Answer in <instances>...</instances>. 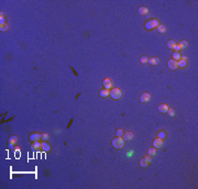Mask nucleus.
I'll list each match as a JSON object with an SVG mask.
<instances>
[{
    "label": "nucleus",
    "mask_w": 198,
    "mask_h": 189,
    "mask_svg": "<svg viewBox=\"0 0 198 189\" xmlns=\"http://www.w3.org/2000/svg\"><path fill=\"white\" fill-rule=\"evenodd\" d=\"M175 46H176V42H175V41H173V40H168V41H167V47H168V48L174 50Z\"/></svg>",
    "instance_id": "18"
},
{
    "label": "nucleus",
    "mask_w": 198,
    "mask_h": 189,
    "mask_svg": "<svg viewBox=\"0 0 198 189\" xmlns=\"http://www.w3.org/2000/svg\"><path fill=\"white\" fill-rule=\"evenodd\" d=\"M116 134H117V136L122 137V136H123V134H124V132H123V130H122V129H118L117 131H116Z\"/></svg>",
    "instance_id": "25"
},
{
    "label": "nucleus",
    "mask_w": 198,
    "mask_h": 189,
    "mask_svg": "<svg viewBox=\"0 0 198 189\" xmlns=\"http://www.w3.org/2000/svg\"><path fill=\"white\" fill-rule=\"evenodd\" d=\"M158 31L160 32V33H165L166 32V26L164 25V24H158Z\"/></svg>",
    "instance_id": "20"
},
{
    "label": "nucleus",
    "mask_w": 198,
    "mask_h": 189,
    "mask_svg": "<svg viewBox=\"0 0 198 189\" xmlns=\"http://www.w3.org/2000/svg\"><path fill=\"white\" fill-rule=\"evenodd\" d=\"M99 96L103 97V98H107L108 96H110V91L108 89H101L99 91Z\"/></svg>",
    "instance_id": "13"
},
{
    "label": "nucleus",
    "mask_w": 198,
    "mask_h": 189,
    "mask_svg": "<svg viewBox=\"0 0 198 189\" xmlns=\"http://www.w3.org/2000/svg\"><path fill=\"white\" fill-rule=\"evenodd\" d=\"M167 66H168L169 69H172V70H175L177 69V60H169L168 62H167Z\"/></svg>",
    "instance_id": "6"
},
{
    "label": "nucleus",
    "mask_w": 198,
    "mask_h": 189,
    "mask_svg": "<svg viewBox=\"0 0 198 189\" xmlns=\"http://www.w3.org/2000/svg\"><path fill=\"white\" fill-rule=\"evenodd\" d=\"M150 99H151V95L150 93H148V92L142 93L141 97H140L141 102H148V101H150Z\"/></svg>",
    "instance_id": "8"
},
{
    "label": "nucleus",
    "mask_w": 198,
    "mask_h": 189,
    "mask_svg": "<svg viewBox=\"0 0 198 189\" xmlns=\"http://www.w3.org/2000/svg\"><path fill=\"white\" fill-rule=\"evenodd\" d=\"M140 62L142 63V64H145V63L149 62V57L148 56H142V57L140 58Z\"/></svg>",
    "instance_id": "26"
},
{
    "label": "nucleus",
    "mask_w": 198,
    "mask_h": 189,
    "mask_svg": "<svg viewBox=\"0 0 198 189\" xmlns=\"http://www.w3.org/2000/svg\"><path fill=\"white\" fill-rule=\"evenodd\" d=\"M151 162H152V157H151L150 155L145 156V157H143L140 160V166L141 167H148V166L151 164Z\"/></svg>",
    "instance_id": "4"
},
{
    "label": "nucleus",
    "mask_w": 198,
    "mask_h": 189,
    "mask_svg": "<svg viewBox=\"0 0 198 189\" xmlns=\"http://www.w3.org/2000/svg\"><path fill=\"white\" fill-rule=\"evenodd\" d=\"M42 151H44V152H50L51 151V145L50 144H48L46 142H43L42 143Z\"/></svg>",
    "instance_id": "16"
},
{
    "label": "nucleus",
    "mask_w": 198,
    "mask_h": 189,
    "mask_svg": "<svg viewBox=\"0 0 198 189\" xmlns=\"http://www.w3.org/2000/svg\"><path fill=\"white\" fill-rule=\"evenodd\" d=\"M151 65H158L160 63V58L158 57H152V58H149V62Z\"/></svg>",
    "instance_id": "17"
},
{
    "label": "nucleus",
    "mask_w": 198,
    "mask_h": 189,
    "mask_svg": "<svg viewBox=\"0 0 198 189\" xmlns=\"http://www.w3.org/2000/svg\"><path fill=\"white\" fill-rule=\"evenodd\" d=\"M177 66H179V67H186L187 66V58L186 57H182L181 60L177 62Z\"/></svg>",
    "instance_id": "12"
},
{
    "label": "nucleus",
    "mask_w": 198,
    "mask_h": 189,
    "mask_svg": "<svg viewBox=\"0 0 198 189\" xmlns=\"http://www.w3.org/2000/svg\"><path fill=\"white\" fill-rule=\"evenodd\" d=\"M153 147H155V148H161V147H163V140H161V139H155L154 141H153Z\"/></svg>",
    "instance_id": "7"
},
{
    "label": "nucleus",
    "mask_w": 198,
    "mask_h": 189,
    "mask_svg": "<svg viewBox=\"0 0 198 189\" xmlns=\"http://www.w3.org/2000/svg\"><path fill=\"white\" fill-rule=\"evenodd\" d=\"M41 137H42V134H40V133H32L31 135H30V140H31V141H33V142L40 141Z\"/></svg>",
    "instance_id": "9"
},
{
    "label": "nucleus",
    "mask_w": 198,
    "mask_h": 189,
    "mask_svg": "<svg viewBox=\"0 0 198 189\" xmlns=\"http://www.w3.org/2000/svg\"><path fill=\"white\" fill-rule=\"evenodd\" d=\"M32 148H33L34 151H36V150H40L41 147H42V143H41L40 141H35V142H33L32 143V146H31Z\"/></svg>",
    "instance_id": "15"
},
{
    "label": "nucleus",
    "mask_w": 198,
    "mask_h": 189,
    "mask_svg": "<svg viewBox=\"0 0 198 189\" xmlns=\"http://www.w3.org/2000/svg\"><path fill=\"white\" fill-rule=\"evenodd\" d=\"M148 154L152 157V156H155V154H156V148L155 147H150L148 150Z\"/></svg>",
    "instance_id": "22"
},
{
    "label": "nucleus",
    "mask_w": 198,
    "mask_h": 189,
    "mask_svg": "<svg viewBox=\"0 0 198 189\" xmlns=\"http://www.w3.org/2000/svg\"><path fill=\"white\" fill-rule=\"evenodd\" d=\"M112 146H113L115 148H118V150L122 148V147L124 146V140H123V137H120V136L115 137V139L112 140Z\"/></svg>",
    "instance_id": "1"
},
{
    "label": "nucleus",
    "mask_w": 198,
    "mask_h": 189,
    "mask_svg": "<svg viewBox=\"0 0 198 189\" xmlns=\"http://www.w3.org/2000/svg\"><path fill=\"white\" fill-rule=\"evenodd\" d=\"M182 57H183V56H182L181 52H174V53H173V60H179Z\"/></svg>",
    "instance_id": "21"
},
{
    "label": "nucleus",
    "mask_w": 198,
    "mask_h": 189,
    "mask_svg": "<svg viewBox=\"0 0 198 189\" xmlns=\"http://www.w3.org/2000/svg\"><path fill=\"white\" fill-rule=\"evenodd\" d=\"M17 141H18V137L16 136V135H12V136L9 139V144L10 145H13V144L17 143Z\"/></svg>",
    "instance_id": "24"
},
{
    "label": "nucleus",
    "mask_w": 198,
    "mask_h": 189,
    "mask_svg": "<svg viewBox=\"0 0 198 189\" xmlns=\"http://www.w3.org/2000/svg\"><path fill=\"white\" fill-rule=\"evenodd\" d=\"M158 109V111H160L161 113H167V111H168L169 108L167 107V105H160Z\"/></svg>",
    "instance_id": "14"
},
{
    "label": "nucleus",
    "mask_w": 198,
    "mask_h": 189,
    "mask_svg": "<svg viewBox=\"0 0 198 189\" xmlns=\"http://www.w3.org/2000/svg\"><path fill=\"white\" fill-rule=\"evenodd\" d=\"M138 12H139V15H148V13H149V9L146 7H144V6H141V7H139Z\"/></svg>",
    "instance_id": "10"
},
{
    "label": "nucleus",
    "mask_w": 198,
    "mask_h": 189,
    "mask_svg": "<svg viewBox=\"0 0 198 189\" xmlns=\"http://www.w3.org/2000/svg\"><path fill=\"white\" fill-rule=\"evenodd\" d=\"M166 132L165 131H163V130H161L160 132L158 133V139H161V140H164V139H166Z\"/></svg>",
    "instance_id": "19"
},
{
    "label": "nucleus",
    "mask_w": 198,
    "mask_h": 189,
    "mask_svg": "<svg viewBox=\"0 0 198 189\" xmlns=\"http://www.w3.org/2000/svg\"><path fill=\"white\" fill-rule=\"evenodd\" d=\"M158 24H160V22L158 21L156 19H152V20H149L148 22L145 23V29L146 30H153L155 29V28H158Z\"/></svg>",
    "instance_id": "2"
},
{
    "label": "nucleus",
    "mask_w": 198,
    "mask_h": 189,
    "mask_svg": "<svg viewBox=\"0 0 198 189\" xmlns=\"http://www.w3.org/2000/svg\"><path fill=\"white\" fill-rule=\"evenodd\" d=\"M0 30H1V31H7V30H8V25H7L6 23H1Z\"/></svg>",
    "instance_id": "29"
},
{
    "label": "nucleus",
    "mask_w": 198,
    "mask_h": 189,
    "mask_svg": "<svg viewBox=\"0 0 198 189\" xmlns=\"http://www.w3.org/2000/svg\"><path fill=\"white\" fill-rule=\"evenodd\" d=\"M167 114H168L169 117H174V115H175V110H174V109H168Z\"/></svg>",
    "instance_id": "28"
},
{
    "label": "nucleus",
    "mask_w": 198,
    "mask_h": 189,
    "mask_svg": "<svg viewBox=\"0 0 198 189\" xmlns=\"http://www.w3.org/2000/svg\"><path fill=\"white\" fill-rule=\"evenodd\" d=\"M178 45H179V47H181L182 50H184V48H187V46H188V42L187 41H181V42H178Z\"/></svg>",
    "instance_id": "23"
},
{
    "label": "nucleus",
    "mask_w": 198,
    "mask_h": 189,
    "mask_svg": "<svg viewBox=\"0 0 198 189\" xmlns=\"http://www.w3.org/2000/svg\"><path fill=\"white\" fill-rule=\"evenodd\" d=\"M48 139H50V136H48V133H43V134H42V137H41V140H43L44 142H46V141H48Z\"/></svg>",
    "instance_id": "27"
},
{
    "label": "nucleus",
    "mask_w": 198,
    "mask_h": 189,
    "mask_svg": "<svg viewBox=\"0 0 198 189\" xmlns=\"http://www.w3.org/2000/svg\"><path fill=\"white\" fill-rule=\"evenodd\" d=\"M181 50H182V48L179 47V45H177V44H176V46L174 47V51H175V52H179Z\"/></svg>",
    "instance_id": "31"
},
{
    "label": "nucleus",
    "mask_w": 198,
    "mask_h": 189,
    "mask_svg": "<svg viewBox=\"0 0 198 189\" xmlns=\"http://www.w3.org/2000/svg\"><path fill=\"white\" fill-rule=\"evenodd\" d=\"M123 140L124 141H131L132 139L134 137V135H133V133L132 132H126V133L123 134Z\"/></svg>",
    "instance_id": "11"
},
{
    "label": "nucleus",
    "mask_w": 198,
    "mask_h": 189,
    "mask_svg": "<svg viewBox=\"0 0 198 189\" xmlns=\"http://www.w3.org/2000/svg\"><path fill=\"white\" fill-rule=\"evenodd\" d=\"M103 87H105V89H108V90H110V89H112L113 83H112V80H111L110 78H106L105 80L103 82Z\"/></svg>",
    "instance_id": "5"
},
{
    "label": "nucleus",
    "mask_w": 198,
    "mask_h": 189,
    "mask_svg": "<svg viewBox=\"0 0 198 189\" xmlns=\"http://www.w3.org/2000/svg\"><path fill=\"white\" fill-rule=\"evenodd\" d=\"M0 20H1V23H5V17H3L2 12H1V15H0Z\"/></svg>",
    "instance_id": "30"
},
{
    "label": "nucleus",
    "mask_w": 198,
    "mask_h": 189,
    "mask_svg": "<svg viewBox=\"0 0 198 189\" xmlns=\"http://www.w3.org/2000/svg\"><path fill=\"white\" fill-rule=\"evenodd\" d=\"M110 97H111L112 99H115V100L120 99L122 97L121 90H120L119 88H112L111 90H110Z\"/></svg>",
    "instance_id": "3"
}]
</instances>
